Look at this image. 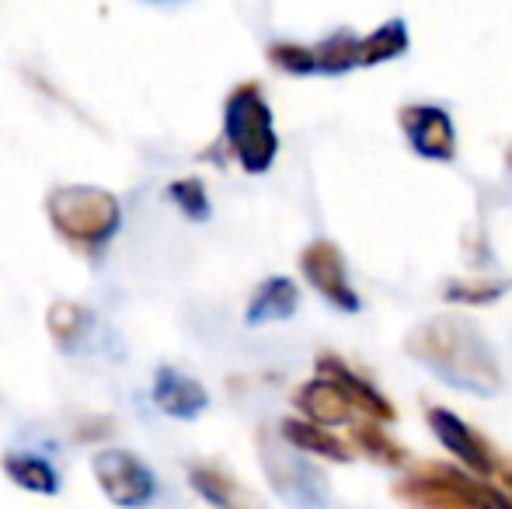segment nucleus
Wrapping results in <instances>:
<instances>
[{
    "mask_svg": "<svg viewBox=\"0 0 512 509\" xmlns=\"http://www.w3.org/2000/svg\"><path fill=\"white\" fill-rule=\"evenodd\" d=\"M408 353L457 391L478 394V398H492L502 391L499 360L488 349L481 328L460 314H439L432 321H422L408 335Z\"/></svg>",
    "mask_w": 512,
    "mask_h": 509,
    "instance_id": "obj_1",
    "label": "nucleus"
},
{
    "mask_svg": "<svg viewBox=\"0 0 512 509\" xmlns=\"http://www.w3.org/2000/svg\"><path fill=\"white\" fill-rule=\"evenodd\" d=\"M356 42L349 32H335L314 49V60L321 74H345V70L359 67L356 63Z\"/></svg>",
    "mask_w": 512,
    "mask_h": 509,
    "instance_id": "obj_22",
    "label": "nucleus"
},
{
    "mask_svg": "<svg viewBox=\"0 0 512 509\" xmlns=\"http://www.w3.org/2000/svg\"><path fill=\"white\" fill-rule=\"evenodd\" d=\"M161 4H164V0H161Z\"/></svg>",
    "mask_w": 512,
    "mask_h": 509,
    "instance_id": "obj_26",
    "label": "nucleus"
},
{
    "mask_svg": "<svg viewBox=\"0 0 512 509\" xmlns=\"http://www.w3.org/2000/svg\"><path fill=\"white\" fill-rule=\"evenodd\" d=\"M317 370H321V377H328V381H335L338 387H342V394L349 398V405L363 408L370 419H377V422H394V419H398V412H394L391 401H387L377 387L366 381V377H359L356 370L345 367L338 356L324 353L321 360H317Z\"/></svg>",
    "mask_w": 512,
    "mask_h": 509,
    "instance_id": "obj_11",
    "label": "nucleus"
},
{
    "mask_svg": "<svg viewBox=\"0 0 512 509\" xmlns=\"http://www.w3.org/2000/svg\"><path fill=\"white\" fill-rule=\"evenodd\" d=\"M262 464L276 496L290 509H328V482L300 450L262 443Z\"/></svg>",
    "mask_w": 512,
    "mask_h": 509,
    "instance_id": "obj_6",
    "label": "nucleus"
},
{
    "mask_svg": "<svg viewBox=\"0 0 512 509\" xmlns=\"http://www.w3.org/2000/svg\"><path fill=\"white\" fill-rule=\"evenodd\" d=\"M189 485L216 509H262V503L244 485H237L227 471L213 468V464H189Z\"/></svg>",
    "mask_w": 512,
    "mask_h": 509,
    "instance_id": "obj_14",
    "label": "nucleus"
},
{
    "mask_svg": "<svg viewBox=\"0 0 512 509\" xmlns=\"http://www.w3.org/2000/svg\"><path fill=\"white\" fill-rule=\"evenodd\" d=\"M401 129H405L415 154L429 157V161H450L457 154L453 119L439 105H408V109H401Z\"/></svg>",
    "mask_w": 512,
    "mask_h": 509,
    "instance_id": "obj_8",
    "label": "nucleus"
},
{
    "mask_svg": "<svg viewBox=\"0 0 512 509\" xmlns=\"http://www.w3.org/2000/svg\"><path fill=\"white\" fill-rule=\"evenodd\" d=\"M46 325L53 342L63 349V353H74L84 339H88V328H91V311L74 300H56L46 314Z\"/></svg>",
    "mask_w": 512,
    "mask_h": 509,
    "instance_id": "obj_18",
    "label": "nucleus"
},
{
    "mask_svg": "<svg viewBox=\"0 0 512 509\" xmlns=\"http://www.w3.org/2000/svg\"><path fill=\"white\" fill-rule=\"evenodd\" d=\"M269 60H272V67H279L283 74H293V77L317 74L314 49L297 46V42H276V46H269Z\"/></svg>",
    "mask_w": 512,
    "mask_h": 509,
    "instance_id": "obj_23",
    "label": "nucleus"
},
{
    "mask_svg": "<svg viewBox=\"0 0 512 509\" xmlns=\"http://www.w3.org/2000/svg\"><path fill=\"white\" fill-rule=\"evenodd\" d=\"M352 436H356V447L363 450L366 457H373V461L391 464V468L405 464V450L380 429V422H359V426L352 429Z\"/></svg>",
    "mask_w": 512,
    "mask_h": 509,
    "instance_id": "obj_21",
    "label": "nucleus"
},
{
    "mask_svg": "<svg viewBox=\"0 0 512 509\" xmlns=\"http://www.w3.org/2000/svg\"><path fill=\"white\" fill-rule=\"evenodd\" d=\"M150 398L154 405L161 408L164 415L171 419H182V422H192L206 412L209 405V394L206 387L196 381V377L182 374L175 367H161L154 374V387H150Z\"/></svg>",
    "mask_w": 512,
    "mask_h": 509,
    "instance_id": "obj_10",
    "label": "nucleus"
},
{
    "mask_svg": "<svg viewBox=\"0 0 512 509\" xmlns=\"http://www.w3.org/2000/svg\"><path fill=\"white\" fill-rule=\"evenodd\" d=\"M394 496L405 499L411 509H512V499L485 482H474L450 464H418L408 471Z\"/></svg>",
    "mask_w": 512,
    "mask_h": 509,
    "instance_id": "obj_4",
    "label": "nucleus"
},
{
    "mask_svg": "<svg viewBox=\"0 0 512 509\" xmlns=\"http://www.w3.org/2000/svg\"><path fill=\"white\" fill-rule=\"evenodd\" d=\"M300 307V290L293 279L286 276H269L248 300V311H244V321L251 328L258 325H272V321H290Z\"/></svg>",
    "mask_w": 512,
    "mask_h": 509,
    "instance_id": "obj_13",
    "label": "nucleus"
},
{
    "mask_svg": "<svg viewBox=\"0 0 512 509\" xmlns=\"http://www.w3.org/2000/svg\"><path fill=\"white\" fill-rule=\"evenodd\" d=\"M0 468H4V475L11 478L18 489L35 492V496H56L63 485L60 471L39 454H21V450H14V454H4Z\"/></svg>",
    "mask_w": 512,
    "mask_h": 509,
    "instance_id": "obj_16",
    "label": "nucleus"
},
{
    "mask_svg": "<svg viewBox=\"0 0 512 509\" xmlns=\"http://www.w3.org/2000/svg\"><path fill=\"white\" fill-rule=\"evenodd\" d=\"M502 478H506V485H509V492H512V464H509L506 471H502Z\"/></svg>",
    "mask_w": 512,
    "mask_h": 509,
    "instance_id": "obj_24",
    "label": "nucleus"
},
{
    "mask_svg": "<svg viewBox=\"0 0 512 509\" xmlns=\"http://www.w3.org/2000/svg\"><path fill=\"white\" fill-rule=\"evenodd\" d=\"M297 408L307 415V422H317V426H345L352 422V405L342 394V387L328 377H314V381L300 384L297 394H293Z\"/></svg>",
    "mask_w": 512,
    "mask_h": 509,
    "instance_id": "obj_12",
    "label": "nucleus"
},
{
    "mask_svg": "<svg viewBox=\"0 0 512 509\" xmlns=\"http://www.w3.org/2000/svg\"><path fill=\"white\" fill-rule=\"evenodd\" d=\"M506 161H509V171H512V147H509V154H506Z\"/></svg>",
    "mask_w": 512,
    "mask_h": 509,
    "instance_id": "obj_25",
    "label": "nucleus"
},
{
    "mask_svg": "<svg viewBox=\"0 0 512 509\" xmlns=\"http://www.w3.org/2000/svg\"><path fill=\"white\" fill-rule=\"evenodd\" d=\"M279 436H283L286 443H290L293 450H300V454H314V457H324V461H352L349 447H345L338 436H331L324 426H317V422H307V419H283V426H279Z\"/></svg>",
    "mask_w": 512,
    "mask_h": 509,
    "instance_id": "obj_15",
    "label": "nucleus"
},
{
    "mask_svg": "<svg viewBox=\"0 0 512 509\" xmlns=\"http://www.w3.org/2000/svg\"><path fill=\"white\" fill-rule=\"evenodd\" d=\"M223 140L248 175H265L276 164L279 136L276 123H272V109L258 84H241L230 91L227 105H223Z\"/></svg>",
    "mask_w": 512,
    "mask_h": 509,
    "instance_id": "obj_3",
    "label": "nucleus"
},
{
    "mask_svg": "<svg viewBox=\"0 0 512 509\" xmlns=\"http://www.w3.org/2000/svg\"><path fill=\"white\" fill-rule=\"evenodd\" d=\"M429 429L457 461H464L467 471H474L478 478H492L495 471L492 447L464 419H457L450 408H429Z\"/></svg>",
    "mask_w": 512,
    "mask_h": 509,
    "instance_id": "obj_9",
    "label": "nucleus"
},
{
    "mask_svg": "<svg viewBox=\"0 0 512 509\" xmlns=\"http://www.w3.org/2000/svg\"><path fill=\"white\" fill-rule=\"evenodd\" d=\"M91 475H95L98 489L105 499L119 509H143L157 499V475L147 461L122 447L95 450L91 457Z\"/></svg>",
    "mask_w": 512,
    "mask_h": 509,
    "instance_id": "obj_5",
    "label": "nucleus"
},
{
    "mask_svg": "<svg viewBox=\"0 0 512 509\" xmlns=\"http://www.w3.org/2000/svg\"><path fill=\"white\" fill-rule=\"evenodd\" d=\"M300 269H304L307 283L314 286L331 307H338V311H345V314H356L359 307H363L359 293L352 290V283H349L345 258L338 252V245H331V241H314V245H307L304 255H300Z\"/></svg>",
    "mask_w": 512,
    "mask_h": 509,
    "instance_id": "obj_7",
    "label": "nucleus"
},
{
    "mask_svg": "<svg viewBox=\"0 0 512 509\" xmlns=\"http://www.w3.org/2000/svg\"><path fill=\"white\" fill-rule=\"evenodd\" d=\"M164 196H168L171 203L178 206V213H182L185 220H192V224H206V220L213 217V206H209V192H206L203 178H196V175L178 178V182L168 185Z\"/></svg>",
    "mask_w": 512,
    "mask_h": 509,
    "instance_id": "obj_19",
    "label": "nucleus"
},
{
    "mask_svg": "<svg viewBox=\"0 0 512 509\" xmlns=\"http://www.w3.org/2000/svg\"><path fill=\"white\" fill-rule=\"evenodd\" d=\"M509 279H453V283H446L443 290V300L446 304H464V307H481V304H492V300H499L502 293L509 290Z\"/></svg>",
    "mask_w": 512,
    "mask_h": 509,
    "instance_id": "obj_20",
    "label": "nucleus"
},
{
    "mask_svg": "<svg viewBox=\"0 0 512 509\" xmlns=\"http://www.w3.org/2000/svg\"><path fill=\"white\" fill-rule=\"evenodd\" d=\"M46 217L53 231L81 255L98 258L122 227V206L102 185H60L49 192Z\"/></svg>",
    "mask_w": 512,
    "mask_h": 509,
    "instance_id": "obj_2",
    "label": "nucleus"
},
{
    "mask_svg": "<svg viewBox=\"0 0 512 509\" xmlns=\"http://www.w3.org/2000/svg\"><path fill=\"white\" fill-rule=\"evenodd\" d=\"M401 53H408V25L401 18H391L370 32L366 39L356 42V63L359 67H377V63L398 60Z\"/></svg>",
    "mask_w": 512,
    "mask_h": 509,
    "instance_id": "obj_17",
    "label": "nucleus"
}]
</instances>
